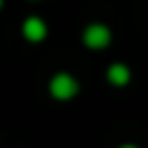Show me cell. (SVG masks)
Masks as SVG:
<instances>
[{
	"label": "cell",
	"mask_w": 148,
	"mask_h": 148,
	"mask_svg": "<svg viewBox=\"0 0 148 148\" xmlns=\"http://www.w3.org/2000/svg\"><path fill=\"white\" fill-rule=\"evenodd\" d=\"M78 91H81V86L70 73H55L52 81H49V94L57 101H70V99L78 96Z\"/></svg>",
	"instance_id": "obj_1"
},
{
	"label": "cell",
	"mask_w": 148,
	"mask_h": 148,
	"mask_svg": "<svg viewBox=\"0 0 148 148\" xmlns=\"http://www.w3.org/2000/svg\"><path fill=\"white\" fill-rule=\"evenodd\" d=\"M0 8H3V3H0Z\"/></svg>",
	"instance_id": "obj_6"
},
{
	"label": "cell",
	"mask_w": 148,
	"mask_h": 148,
	"mask_svg": "<svg viewBox=\"0 0 148 148\" xmlns=\"http://www.w3.org/2000/svg\"><path fill=\"white\" fill-rule=\"evenodd\" d=\"M21 34H23L31 44L44 42V36H47V21L39 18V16H29V18L21 23Z\"/></svg>",
	"instance_id": "obj_3"
},
{
	"label": "cell",
	"mask_w": 148,
	"mask_h": 148,
	"mask_svg": "<svg viewBox=\"0 0 148 148\" xmlns=\"http://www.w3.org/2000/svg\"><path fill=\"white\" fill-rule=\"evenodd\" d=\"M130 78H133V73H130V68H127L125 62H112V65L107 68V81H109L112 86H117V88L127 86Z\"/></svg>",
	"instance_id": "obj_4"
},
{
	"label": "cell",
	"mask_w": 148,
	"mask_h": 148,
	"mask_svg": "<svg viewBox=\"0 0 148 148\" xmlns=\"http://www.w3.org/2000/svg\"><path fill=\"white\" fill-rule=\"evenodd\" d=\"M109 42H112V31L104 23H88L83 29V44L88 49H104L109 47Z\"/></svg>",
	"instance_id": "obj_2"
},
{
	"label": "cell",
	"mask_w": 148,
	"mask_h": 148,
	"mask_svg": "<svg viewBox=\"0 0 148 148\" xmlns=\"http://www.w3.org/2000/svg\"><path fill=\"white\" fill-rule=\"evenodd\" d=\"M120 148H138V146H133V143H125V146H120Z\"/></svg>",
	"instance_id": "obj_5"
}]
</instances>
